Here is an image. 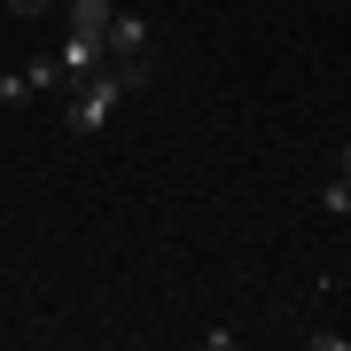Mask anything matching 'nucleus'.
Instances as JSON below:
<instances>
[{"label":"nucleus","mask_w":351,"mask_h":351,"mask_svg":"<svg viewBox=\"0 0 351 351\" xmlns=\"http://www.w3.org/2000/svg\"><path fill=\"white\" fill-rule=\"evenodd\" d=\"M0 8H8V16H47L55 0H0Z\"/></svg>","instance_id":"nucleus-8"},{"label":"nucleus","mask_w":351,"mask_h":351,"mask_svg":"<svg viewBox=\"0 0 351 351\" xmlns=\"http://www.w3.org/2000/svg\"><path fill=\"white\" fill-rule=\"evenodd\" d=\"M110 16H117V0H63V24H71V32H94V39H101Z\"/></svg>","instance_id":"nucleus-4"},{"label":"nucleus","mask_w":351,"mask_h":351,"mask_svg":"<svg viewBox=\"0 0 351 351\" xmlns=\"http://www.w3.org/2000/svg\"><path fill=\"white\" fill-rule=\"evenodd\" d=\"M336 172H343V180H351V141H343V149H336Z\"/></svg>","instance_id":"nucleus-9"},{"label":"nucleus","mask_w":351,"mask_h":351,"mask_svg":"<svg viewBox=\"0 0 351 351\" xmlns=\"http://www.w3.org/2000/svg\"><path fill=\"white\" fill-rule=\"evenodd\" d=\"M320 211H328V219H343V211H351V180H343V172L320 188Z\"/></svg>","instance_id":"nucleus-6"},{"label":"nucleus","mask_w":351,"mask_h":351,"mask_svg":"<svg viewBox=\"0 0 351 351\" xmlns=\"http://www.w3.org/2000/svg\"><path fill=\"white\" fill-rule=\"evenodd\" d=\"M101 47H110V63H133V55H149V24H141V16H110Z\"/></svg>","instance_id":"nucleus-3"},{"label":"nucleus","mask_w":351,"mask_h":351,"mask_svg":"<svg viewBox=\"0 0 351 351\" xmlns=\"http://www.w3.org/2000/svg\"><path fill=\"white\" fill-rule=\"evenodd\" d=\"M101 55H110V47H101L94 32H63V47H55V63H63V78H94V71H101Z\"/></svg>","instance_id":"nucleus-2"},{"label":"nucleus","mask_w":351,"mask_h":351,"mask_svg":"<svg viewBox=\"0 0 351 351\" xmlns=\"http://www.w3.org/2000/svg\"><path fill=\"white\" fill-rule=\"evenodd\" d=\"M133 94V78L125 71H94V78H71V101H63V133L71 141H94L101 125H110V110H117V101H125Z\"/></svg>","instance_id":"nucleus-1"},{"label":"nucleus","mask_w":351,"mask_h":351,"mask_svg":"<svg viewBox=\"0 0 351 351\" xmlns=\"http://www.w3.org/2000/svg\"><path fill=\"white\" fill-rule=\"evenodd\" d=\"M24 94H32V86H24V71H0V110H16Z\"/></svg>","instance_id":"nucleus-7"},{"label":"nucleus","mask_w":351,"mask_h":351,"mask_svg":"<svg viewBox=\"0 0 351 351\" xmlns=\"http://www.w3.org/2000/svg\"><path fill=\"white\" fill-rule=\"evenodd\" d=\"M24 86H32V94H47V86H71V78H63V63H55V47L24 63Z\"/></svg>","instance_id":"nucleus-5"}]
</instances>
